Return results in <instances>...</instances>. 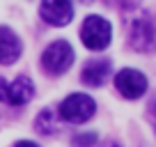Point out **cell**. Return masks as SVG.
<instances>
[{"instance_id":"8fae6325","label":"cell","mask_w":156,"mask_h":147,"mask_svg":"<svg viewBox=\"0 0 156 147\" xmlns=\"http://www.w3.org/2000/svg\"><path fill=\"white\" fill-rule=\"evenodd\" d=\"M94 142H97V133H78V136H73V147H92Z\"/></svg>"},{"instance_id":"7a4b0ae2","label":"cell","mask_w":156,"mask_h":147,"mask_svg":"<svg viewBox=\"0 0 156 147\" xmlns=\"http://www.w3.org/2000/svg\"><path fill=\"white\" fill-rule=\"evenodd\" d=\"M112 37V28L103 16H87L83 21V28H80V39L87 46L90 51H103L110 44Z\"/></svg>"},{"instance_id":"4fadbf2b","label":"cell","mask_w":156,"mask_h":147,"mask_svg":"<svg viewBox=\"0 0 156 147\" xmlns=\"http://www.w3.org/2000/svg\"><path fill=\"white\" fill-rule=\"evenodd\" d=\"M149 117H151V122H154V129H156V103H151V108H149Z\"/></svg>"},{"instance_id":"52a82bcc","label":"cell","mask_w":156,"mask_h":147,"mask_svg":"<svg viewBox=\"0 0 156 147\" xmlns=\"http://www.w3.org/2000/svg\"><path fill=\"white\" fill-rule=\"evenodd\" d=\"M21 51L23 46L16 32L7 25H0V64H14L21 58Z\"/></svg>"},{"instance_id":"30bf717a","label":"cell","mask_w":156,"mask_h":147,"mask_svg":"<svg viewBox=\"0 0 156 147\" xmlns=\"http://www.w3.org/2000/svg\"><path fill=\"white\" fill-rule=\"evenodd\" d=\"M34 129H37V133H41V136H53V133H58V115L53 113V110H41V113L37 115V120H34Z\"/></svg>"},{"instance_id":"7c38bea8","label":"cell","mask_w":156,"mask_h":147,"mask_svg":"<svg viewBox=\"0 0 156 147\" xmlns=\"http://www.w3.org/2000/svg\"><path fill=\"white\" fill-rule=\"evenodd\" d=\"M7 85H9V83L0 76V101H5V103H7Z\"/></svg>"},{"instance_id":"3957f363","label":"cell","mask_w":156,"mask_h":147,"mask_svg":"<svg viewBox=\"0 0 156 147\" xmlns=\"http://www.w3.org/2000/svg\"><path fill=\"white\" fill-rule=\"evenodd\" d=\"M73 64V48L69 41L64 39H58L44 51L41 55V67L51 74V76H60L64 74L69 67Z\"/></svg>"},{"instance_id":"ba28073f","label":"cell","mask_w":156,"mask_h":147,"mask_svg":"<svg viewBox=\"0 0 156 147\" xmlns=\"http://www.w3.org/2000/svg\"><path fill=\"white\" fill-rule=\"evenodd\" d=\"M110 76V60H90L83 67V74H80V81L90 88H99L103 85Z\"/></svg>"},{"instance_id":"9a60e30c","label":"cell","mask_w":156,"mask_h":147,"mask_svg":"<svg viewBox=\"0 0 156 147\" xmlns=\"http://www.w3.org/2000/svg\"><path fill=\"white\" fill-rule=\"evenodd\" d=\"M101 147H122V145H119V142H115V140H108V142H103Z\"/></svg>"},{"instance_id":"8992f818","label":"cell","mask_w":156,"mask_h":147,"mask_svg":"<svg viewBox=\"0 0 156 147\" xmlns=\"http://www.w3.org/2000/svg\"><path fill=\"white\" fill-rule=\"evenodd\" d=\"M39 14L48 25L62 28L73 19V5H71V0H41Z\"/></svg>"},{"instance_id":"5bb4252c","label":"cell","mask_w":156,"mask_h":147,"mask_svg":"<svg viewBox=\"0 0 156 147\" xmlns=\"http://www.w3.org/2000/svg\"><path fill=\"white\" fill-rule=\"evenodd\" d=\"M14 147H39V145H34V142H28V140H19Z\"/></svg>"},{"instance_id":"5b68a950","label":"cell","mask_w":156,"mask_h":147,"mask_svg":"<svg viewBox=\"0 0 156 147\" xmlns=\"http://www.w3.org/2000/svg\"><path fill=\"white\" fill-rule=\"evenodd\" d=\"M115 88L126 99H140L147 92V78L138 69H122L115 76Z\"/></svg>"},{"instance_id":"277c9868","label":"cell","mask_w":156,"mask_h":147,"mask_svg":"<svg viewBox=\"0 0 156 147\" xmlns=\"http://www.w3.org/2000/svg\"><path fill=\"white\" fill-rule=\"evenodd\" d=\"M129 41L136 51H142V53L156 48V28H154V21L147 14L136 16L129 23Z\"/></svg>"},{"instance_id":"6da1fadb","label":"cell","mask_w":156,"mask_h":147,"mask_svg":"<svg viewBox=\"0 0 156 147\" xmlns=\"http://www.w3.org/2000/svg\"><path fill=\"white\" fill-rule=\"evenodd\" d=\"M94 110H97L94 99L87 97V94H80V92L69 94V97L60 103V117H62L64 122H69V124L87 122V120L94 115Z\"/></svg>"},{"instance_id":"2e32d148","label":"cell","mask_w":156,"mask_h":147,"mask_svg":"<svg viewBox=\"0 0 156 147\" xmlns=\"http://www.w3.org/2000/svg\"><path fill=\"white\" fill-rule=\"evenodd\" d=\"M83 2H92V0H83Z\"/></svg>"},{"instance_id":"9c48e42d","label":"cell","mask_w":156,"mask_h":147,"mask_svg":"<svg viewBox=\"0 0 156 147\" xmlns=\"http://www.w3.org/2000/svg\"><path fill=\"white\" fill-rule=\"evenodd\" d=\"M34 97V85L28 76H19L12 85H7V103L12 106H23Z\"/></svg>"}]
</instances>
